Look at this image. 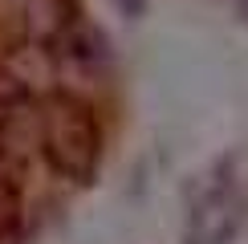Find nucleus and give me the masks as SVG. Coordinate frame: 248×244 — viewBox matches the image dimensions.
<instances>
[{"label":"nucleus","instance_id":"nucleus-7","mask_svg":"<svg viewBox=\"0 0 248 244\" xmlns=\"http://www.w3.org/2000/svg\"><path fill=\"white\" fill-rule=\"evenodd\" d=\"M236 13H240V20L248 25V0H236Z\"/></svg>","mask_w":248,"mask_h":244},{"label":"nucleus","instance_id":"nucleus-3","mask_svg":"<svg viewBox=\"0 0 248 244\" xmlns=\"http://www.w3.org/2000/svg\"><path fill=\"white\" fill-rule=\"evenodd\" d=\"M232 183L220 179L216 187H208V196H203V203L195 208L191 216V244H220L224 236L232 232Z\"/></svg>","mask_w":248,"mask_h":244},{"label":"nucleus","instance_id":"nucleus-1","mask_svg":"<svg viewBox=\"0 0 248 244\" xmlns=\"http://www.w3.org/2000/svg\"><path fill=\"white\" fill-rule=\"evenodd\" d=\"M41 151H45L49 167L57 175L90 183L102 159V130L90 106H81L78 98L57 94L41 106Z\"/></svg>","mask_w":248,"mask_h":244},{"label":"nucleus","instance_id":"nucleus-5","mask_svg":"<svg viewBox=\"0 0 248 244\" xmlns=\"http://www.w3.org/2000/svg\"><path fill=\"white\" fill-rule=\"evenodd\" d=\"M20 220V196H16V183L0 175V236L4 232H13Z\"/></svg>","mask_w":248,"mask_h":244},{"label":"nucleus","instance_id":"nucleus-2","mask_svg":"<svg viewBox=\"0 0 248 244\" xmlns=\"http://www.w3.org/2000/svg\"><path fill=\"white\" fill-rule=\"evenodd\" d=\"M49 45H53V57L57 61H65V65H74V69H90V74L110 61L106 37H102L94 25H86V20H69Z\"/></svg>","mask_w":248,"mask_h":244},{"label":"nucleus","instance_id":"nucleus-6","mask_svg":"<svg viewBox=\"0 0 248 244\" xmlns=\"http://www.w3.org/2000/svg\"><path fill=\"white\" fill-rule=\"evenodd\" d=\"M118 8H122V16H142L147 13V0H118Z\"/></svg>","mask_w":248,"mask_h":244},{"label":"nucleus","instance_id":"nucleus-4","mask_svg":"<svg viewBox=\"0 0 248 244\" xmlns=\"http://www.w3.org/2000/svg\"><path fill=\"white\" fill-rule=\"evenodd\" d=\"M29 106H33V102H29V90L20 86L13 74H4V69H0V130L16 126V122L25 118Z\"/></svg>","mask_w":248,"mask_h":244}]
</instances>
